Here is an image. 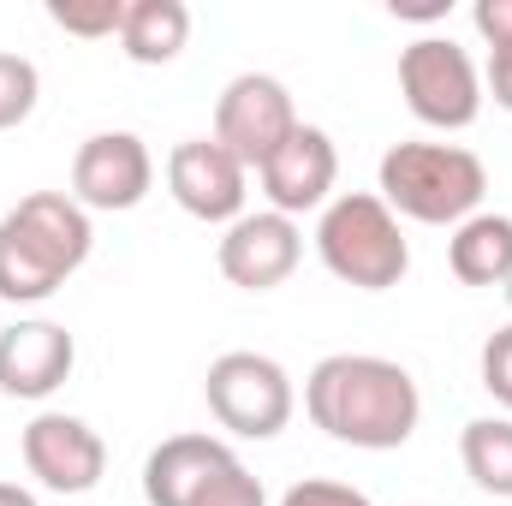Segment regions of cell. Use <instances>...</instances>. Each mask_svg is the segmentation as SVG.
Masks as SVG:
<instances>
[{
	"label": "cell",
	"mask_w": 512,
	"mask_h": 506,
	"mask_svg": "<svg viewBox=\"0 0 512 506\" xmlns=\"http://www.w3.org/2000/svg\"><path fill=\"white\" fill-rule=\"evenodd\" d=\"M459 459L483 495L512 501V417H471L459 435Z\"/></svg>",
	"instance_id": "e0dca14e"
},
{
	"label": "cell",
	"mask_w": 512,
	"mask_h": 506,
	"mask_svg": "<svg viewBox=\"0 0 512 506\" xmlns=\"http://www.w3.org/2000/svg\"><path fill=\"white\" fill-rule=\"evenodd\" d=\"M304 126L298 108H292V90L268 72H239L221 102H215V143L245 167V173H262L268 155Z\"/></svg>",
	"instance_id": "52a82bcc"
},
{
	"label": "cell",
	"mask_w": 512,
	"mask_h": 506,
	"mask_svg": "<svg viewBox=\"0 0 512 506\" xmlns=\"http://www.w3.org/2000/svg\"><path fill=\"white\" fill-rule=\"evenodd\" d=\"M393 18H417V24H429V18H447V0H393Z\"/></svg>",
	"instance_id": "d4e9b609"
},
{
	"label": "cell",
	"mask_w": 512,
	"mask_h": 506,
	"mask_svg": "<svg viewBox=\"0 0 512 506\" xmlns=\"http://www.w3.org/2000/svg\"><path fill=\"white\" fill-rule=\"evenodd\" d=\"M316 251H322V268L334 280H346L358 292H387L411 268V245L399 233V215L376 191L334 197L322 209V221H316Z\"/></svg>",
	"instance_id": "277c9868"
},
{
	"label": "cell",
	"mask_w": 512,
	"mask_h": 506,
	"mask_svg": "<svg viewBox=\"0 0 512 506\" xmlns=\"http://www.w3.org/2000/svg\"><path fill=\"white\" fill-rule=\"evenodd\" d=\"M483 387L512 411V322L501 334H489V346H483Z\"/></svg>",
	"instance_id": "7402d4cb"
},
{
	"label": "cell",
	"mask_w": 512,
	"mask_h": 506,
	"mask_svg": "<svg viewBox=\"0 0 512 506\" xmlns=\"http://www.w3.org/2000/svg\"><path fill=\"white\" fill-rule=\"evenodd\" d=\"M0 506H36V495L24 483H0Z\"/></svg>",
	"instance_id": "484cf974"
},
{
	"label": "cell",
	"mask_w": 512,
	"mask_h": 506,
	"mask_svg": "<svg viewBox=\"0 0 512 506\" xmlns=\"http://www.w3.org/2000/svg\"><path fill=\"white\" fill-rule=\"evenodd\" d=\"M96 245L90 209L72 191H30L18 209L0 215V298L42 304L54 298Z\"/></svg>",
	"instance_id": "7a4b0ae2"
},
{
	"label": "cell",
	"mask_w": 512,
	"mask_h": 506,
	"mask_svg": "<svg viewBox=\"0 0 512 506\" xmlns=\"http://www.w3.org/2000/svg\"><path fill=\"white\" fill-rule=\"evenodd\" d=\"M191 42V6L185 0H126L120 48L131 66H167Z\"/></svg>",
	"instance_id": "2e32d148"
},
{
	"label": "cell",
	"mask_w": 512,
	"mask_h": 506,
	"mask_svg": "<svg viewBox=\"0 0 512 506\" xmlns=\"http://www.w3.org/2000/svg\"><path fill=\"white\" fill-rule=\"evenodd\" d=\"M483 90L495 96V108H507L512 114V48L489 54V78H483Z\"/></svg>",
	"instance_id": "cb8c5ba5"
},
{
	"label": "cell",
	"mask_w": 512,
	"mask_h": 506,
	"mask_svg": "<svg viewBox=\"0 0 512 506\" xmlns=\"http://www.w3.org/2000/svg\"><path fill=\"white\" fill-rule=\"evenodd\" d=\"M251 185V173L215 143V137H185V143H173V155H167V191H173V203L191 215V221H209V227H233L239 215H245V191Z\"/></svg>",
	"instance_id": "30bf717a"
},
{
	"label": "cell",
	"mask_w": 512,
	"mask_h": 506,
	"mask_svg": "<svg viewBox=\"0 0 512 506\" xmlns=\"http://www.w3.org/2000/svg\"><path fill=\"white\" fill-rule=\"evenodd\" d=\"M447 268L465 286H507L512 280V215L477 209L471 221H459L453 239H447Z\"/></svg>",
	"instance_id": "9a60e30c"
},
{
	"label": "cell",
	"mask_w": 512,
	"mask_h": 506,
	"mask_svg": "<svg viewBox=\"0 0 512 506\" xmlns=\"http://www.w3.org/2000/svg\"><path fill=\"white\" fill-rule=\"evenodd\" d=\"M298 256H304L298 221H286V215H274V209L239 215V221L227 227V239L215 245L221 274H227L239 292H274V286H286L292 268H298Z\"/></svg>",
	"instance_id": "7c38bea8"
},
{
	"label": "cell",
	"mask_w": 512,
	"mask_h": 506,
	"mask_svg": "<svg viewBox=\"0 0 512 506\" xmlns=\"http://www.w3.org/2000/svg\"><path fill=\"white\" fill-rule=\"evenodd\" d=\"M471 24H477V36L489 42V54L512 48V0H477V6H471Z\"/></svg>",
	"instance_id": "603a6c76"
},
{
	"label": "cell",
	"mask_w": 512,
	"mask_h": 506,
	"mask_svg": "<svg viewBox=\"0 0 512 506\" xmlns=\"http://www.w3.org/2000/svg\"><path fill=\"white\" fill-rule=\"evenodd\" d=\"M203 399H209V417L239 441H274L298 405L292 376L262 352H221L203 376Z\"/></svg>",
	"instance_id": "5b68a950"
},
{
	"label": "cell",
	"mask_w": 512,
	"mask_h": 506,
	"mask_svg": "<svg viewBox=\"0 0 512 506\" xmlns=\"http://www.w3.org/2000/svg\"><path fill=\"white\" fill-rule=\"evenodd\" d=\"M262 179V197H268V209L274 215H286V221H298V215H310V209H328L334 203V179H340V149H334V137L322 126H298L274 155H268V167L256 173Z\"/></svg>",
	"instance_id": "8fae6325"
},
{
	"label": "cell",
	"mask_w": 512,
	"mask_h": 506,
	"mask_svg": "<svg viewBox=\"0 0 512 506\" xmlns=\"http://www.w3.org/2000/svg\"><path fill=\"white\" fill-rule=\"evenodd\" d=\"M280 506H376L364 489H352V483H334V477H304V483H292Z\"/></svg>",
	"instance_id": "44dd1931"
},
{
	"label": "cell",
	"mask_w": 512,
	"mask_h": 506,
	"mask_svg": "<svg viewBox=\"0 0 512 506\" xmlns=\"http://www.w3.org/2000/svg\"><path fill=\"white\" fill-rule=\"evenodd\" d=\"M376 179H382L376 197L417 227H459L489 197V167L465 143H429V137L393 143Z\"/></svg>",
	"instance_id": "3957f363"
},
{
	"label": "cell",
	"mask_w": 512,
	"mask_h": 506,
	"mask_svg": "<svg viewBox=\"0 0 512 506\" xmlns=\"http://www.w3.org/2000/svg\"><path fill=\"white\" fill-rule=\"evenodd\" d=\"M304 411L310 423L340 441V447H364V453H393L417 435L423 417V393L405 364L370 358V352H334L322 358L304 381Z\"/></svg>",
	"instance_id": "6da1fadb"
},
{
	"label": "cell",
	"mask_w": 512,
	"mask_h": 506,
	"mask_svg": "<svg viewBox=\"0 0 512 506\" xmlns=\"http://www.w3.org/2000/svg\"><path fill=\"white\" fill-rule=\"evenodd\" d=\"M48 18H54L66 36L102 42V36H120V24H126V0H48Z\"/></svg>",
	"instance_id": "ac0fdd59"
},
{
	"label": "cell",
	"mask_w": 512,
	"mask_h": 506,
	"mask_svg": "<svg viewBox=\"0 0 512 506\" xmlns=\"http://www.w3.org/2000/svg\"><path fill=\"white\" fill-rule=\"evenodd\" d=\"M155 185V155L137 131H96L72 155V197L96 215H126Z\"/></svg>",
	"instance_id": "ba28073f"
},
{
	"label": "cell",
	"mask_w": 512,
	"mask_h": 506,
	"mask_svg": "<svg viewBox=\"0 0 512 506\" xmlns=\"http://www.w3.org/2000/svg\"><path fill=\"white\" fill-rule=\"evenodd\" d=\"M24 471L48 495H90L108 471L102 435L72 411H36L24 423Z\"/></svg>",
	"instance_id": "9c48e42d"
},
{
	"label": "cell",
	"mask_w": 512,
	"mask_h": 506,
	"mask_svg": "<svg viewBox=\"0 0 512 506\" xmlns=\"http://www.w3.org/2000/svg\"><path fill=\"white\" fill-rule=\"evenodd\" d=\"M185 506H268V495H262V483L245 471V459H227Z\"/></svg>",
	"instance_id": "ffe728a7"
},
{
	"label": "cell",
	"mask_w": 512,
	"mask_h": 506,
	"mask_svg": "<svg viewBox=\"0 0 512 506\" xmlns=\"http://www.w3.org/2000/svg\"><path fill=\"white\" fill-rule=\"evenodd\" d=\"M227 459H239L221 435H167L143 459V501L149 506H185Z\"/></svg>",
	"instance_id": "5bb4252c"
},
{
	"label": "cell",
	"mask_w": 512,
	"mask_h": 506,
	"mask_svg": "<svg viewBox=\"0 0 512 506\" xmlns=\"http://www.w3.org/2000/svg\"><path fill=\"white\" fill-rule=\"evenodd\" d=\"M36 96H42V78L24 54H6L0 48V131L24 126L36 114Z\"/></svg>",
	"instance_id": "d6986e66"
},
{
	"label": "cell",
	"mask_w": 512,
	"mask_h": 506,
	"mask_svg": "<svg viewBox=\"0 0 512 506\" xmlns=\"http://www.w3.org/2000/svg\"><path fill=\"white\" fill-rule=\"evenodd\" d=\"M72 364H78V340L60 322H48V316L12 322L0 334V393L6 399H48V393H60Z\"/></svg>",
	"instance_id": "4fadbf2b"
},
{
	"label": "cell",
	"mask_w": 512,
	"mask_h": 506,
	"mask_svg": "<svg viewBox=\"0 0 512 506\" xmlns=\"http://www.w3.org/2000/svg\"><path fill=\"white\" fill-rule=\"evenodd\" d=\"M399 96L435 131H465L483 114V72L453 36H417L399 54Z\"/></svg>",
	"instance_id": "8992f818"
}]
</instances>
